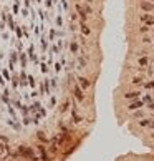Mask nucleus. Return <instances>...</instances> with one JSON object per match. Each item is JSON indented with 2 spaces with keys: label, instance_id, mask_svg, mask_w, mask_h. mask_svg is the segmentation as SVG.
Segmentation results:
<instances>
[{
  "label": "nucleus",
  "instance_id": "obj_1",
  "mask_svg": "<svg viewBox=\"0 0 154 161\" xmlns=\"http://www.w3.org/2000/svg\"><path fill=\"white\" fill-rule=\"evenodd\" d=\"M18 151H20L22 156H27V158H30V160L37 161V158L33 156V148H28V146H20V148H18Z\"/></svg>",
  "mask_w": 154,
  "mask_h": 161
},
{
  "label": "nucleus",
  "instance_id": "obj_2",
  "mask_svg": "<svg viewBox=\"0 0 154 161\" xmlns=\"http://www.w3.org/2000/svg\"><path fill=\"white\" fill-rule=\"evenodd\" d=\"M78 87L85 91V90H88L90 87H91V81L88 80L86 76H78Z\"/></svg>",
  "mask_w": 154,
  "mask_h": 161
},
{
  "label": "nucleus",
  "instance_id": "obj_3",
  "mask_svg": "<svg viewBox=\"0 0 154 161\" xmlns=\"http://www.w3.org/2000/svg\"><path fill=\"white\" fill-rule=\"evenodd\" d=\"M73 97L76 98V100L80 101V103H81V101H85V98H86V97H85V91H83V90L80 88L78 85L75 87V88H73Z\"/></svg>",
  "mask_w": 154,
  "mask_h": 161
},
{
  "label": "nucleus",
  "instance_id": "obj_4",
  "mask_svg": "<svg viewBox=\"0 0 154 161\" xmlns=\"http://www.w3.org/2000/svg\"><path fill=\"white\" fill-rule=\"evenodd\" d=\"M143 106H144V101L139 98V100H134V101H131V103L128 105V110H129V111H136V110L143 108Z\"/></svg>",
  "mask_w": 154,
  "mask_h": 161
},
{
  "label": "nucleus",
  "instance_id": "obj_5",
  "mask_svg": "<svg viewBox=\"0 0 154 161\" xmlns=\"http://www.w3.org/2000/svg\"><path fill=\"white\" fill-rule=\"evenodd\" d=\"M123 97H124V100H131V101H134V100H139V97H141V91H139V90L128 91V93H124Z\"/></svg>",
  "mask_w": 154,
  "mask_h": 161
},
{
  "label": "nucleus",
  "instance_id": "obj_6",
  "mask_svg": "<svg viewBox=\"0 0 154 161\" xmlns=\"http://www.w3.org/2000/svg\"><path fill=\"white\" fill-rule=\"evenodd\" d=\"M139 20L143 22V23H147V25H154V17L149 15V13H144V15L139 17Z\"/></svg>",
  "mask_w": 154,
  "mask_h": 161
},
{
  "label": "nucleus",
  "instance_id": "obj_7",
  "mask_svg": "<svg viewBox=\"0 0 154 161\" xmlns=\"http://www.w3.org/2000/svg\"><path fill=\"white\" fill-rule=\"evenodd\" d=\"M143 83H144V76H141V75H139V76H134L131 80V85H134V87H139V85H143Z\"/></svg>",
  "mask_w": 154,
  "mask_h": 161
},
{
  "label": "nucleus",
  "instance_id": "obj_8",
  "mask_svg": "<svg viewBox=\"0 0 154 161\" xmlns=\"http://www.w3.org/2000/svg\"><path fill=\"white\" fill-rule=\"evenodd\" d=\"M38 148V151H40V154H42V161H50L48 160V156H46V151H45V146H42V145H38L37 146Z\"/></svg>",
  "mask_w": 154,
  "mask_h": 161
},
{
  "label": "nucleus",
  "instance_id": "obj_9",
  "mask_svg": "<svg viewBox=\"0 0 154 161\" xmlns=\"http://www.w3.org/2000/svg\"><path fill=\"white\" fill-rule=\"evenodd\" d=\"M141 8H143V10H146V12H153V10H154V3L143 2V3H141Z\"/></svg>",
  "mask_w": 154,
  "mask_h": 161
},
{
  "label": "nucleus",
  "instance_id": "obj_10",
  "mask_svg": "<svg viewBox=\"0 0 154 161\" xmlns=\"http://www.w3.org/2000/svg\"><path fill=\"white\" fill-rule=\"evenodd\" d=\"M138 63H139V66H146L149 63V56H141L138 60Z\"/></svg>",
  "mask_w": 154,
  "mask_h": 161
},
{
  "label": "nucleus",
  "instance_id": "obj_11",
  "mask_svg": "<svg viewBox=\"0 0 154 161\" xmlns=\"http://www.w3.org/2000/svg\"><path fill=\"white\" fill-rule=\"evenodd\" d=\"M81 33H83V35H90V33H91L90 27H88L86 23H81Z\"/></svg>",
  "mask_w": 154,
  "mask_h": 161
},
{
  "label": "nucleus",
  "instance_id": "obj_12",
  "mask_svg": "<svg viewBox=\"0 0 154 161\" xmlns=\"http://www.w3.org/2000/svg\"><path fill=\"white\" fill-rule=\"evenodd\" d=\"M133 116H134V118H141V120H143V118L146 116V113L143 111V110H136V111H134V115H133Z\"/></svg>",
  "mask_w": 154,
  "mask_h": 161
},
{
  "label": "nucleus",
  "instance_id": "obj_13",
  "mask_svg": "<svg viewBox=\"0 0 154 161\" xmlns=\"http://www.w3.org/2000/svg\"><path fill=\"white\" fill-rule=\"evenodd\" d=\"M143 87L146 90H154V80H151V81H144L143 83Z\"/></svg>",
  "mask_w": 154,
  "mask_h": 161
},
{
  "label": "nucleus",
  "instance_id": "obj_14",
  "mask_svg": "<svg viewBox=\"0 0 154 161\" xmlns=\"http://www.w3.org/2000/svg\"><path fill=\"white\" fill-rule=\"evenodd\" d=\"M149 123H151V120H147V118H143V120L139 121V126H141V128H147V126H149Z\"/></svg>",
  "mask_w": 154,
  "mask_h": 161
},
{
  "label": "nucleus",
  "instance_id": "obj_15",
  "mask_svg": "<svg viewBox=\"0 0 154 161\" xmlns=\"http://www.w3.org/2000/svg\"><path fill=\"white\" fill-rule=\"evenodd\" d=\"M143 101H144V103H153L154 100H153V97H151V95H144V98H143Z\"/></svg>",
  "mask_w": 154,
  "mask_h": 161
},
{
  "label": "nucleus",
  "instance_id": "obj_16",
  "mask_svg": "<svg viewBox=\"0 0 154 161\" xmlns=\"http://www.w3.org/2000/svg\"><path fill=\"white\" fill-rule=\"evenodd\" d=\"M70 50H71L73 53H76V50H78V45H76V43H75V42H73V43L70 45Z\"/></svg>",
  "mask_w": 154,
  "mask_h": 161
},
{
  "label": "nucleus",
  "instance_id": "obj_17",
  "mask_svg": "<svg viewBox=\"0 0 154 161\" xmlns=\"http://www.w3.org/2000/svg\"><path fill=\"white\" fill-rule=\"evenodd\" d=\"M139 32H141V33H147V32H149V27H146V25H144V27H141V30H139Z\"/></svg>",
  "mask_w": 154,
  "mask_h": 161
},
{
  "label": "nucleus",
  "instance_id": "obj_18",
  "mask_svg": "<svg viewBox=\"0 0 154 161\" xmlns=\"http://www.w3.org/2000/svg\"><path fill=\"white\" fill-rule=\"evenodd\" d=\"M147 108H149L151 111H154V101H153V103H147Z\"/></svg>",
  "mask_w": 154,
  "mask_h": 161
},
{
  "label": "nucleus",
  "instance_id": "obj_19",
  "mask_svg": "<svg viewBox=\"0 0 154 161\" xmlns=\"http://www.w3.org/2000/svg\"><path fill=\"white\" fill-rule=\"evenodd\" d=\"M143 42H144V43H151V38H149V37H144V38H143Z\"/></svg>",
  "mask_w": 154,
  "mask_h": 161
},
{
  "label": "nucleus",
  "instance_id": "obj_20",
  "mask_svg": "<svg viewBox=\"0 0 154 161\" xmlns=\"http://www.w3.org/2000/svg\"><path fill=\"white\" fill-rule=\"evenodd\" d=\"M147 128H151V129H154V121H151V123H149V126H147Z\"/></svg>",
  "mask_w": 154,
  "mask_h": 161
},
{
  "label": "nucleus",
  "instance_id": "obj_21",
  "mask_svg": "<svg viewBox=\"0 0 154 161\" xmlns=\"http://www.w3.org/2000/svg\"><path fill=\"white\" fill-rule=\"evenodd\" d=\"M3 148H5V146H2V145H0V154L3 153Z\"/></svg>",
  "mask_w": 154,
  "mask_h": 161
},
{
  "label": "nucleus",
  "instance_id": "obj_22",
  "mask_svg": "<svg viewBox=\"0 0 154 161\" xmlns=\"http://www.w3.org/2000/svg\"><path fill=\"white\" fill-rule=\"evenodd\" d=\"M86 3H93V0H85Z\"/></svg>",
  "mask_w": 154,
  "mask_h": 161
},
{
  "label": "nucleus",
  "instance_id": "obj_23",
  "mask_svg": "<svg viewBox=\"0 0 154 161\" xmlns=\"http://www.w3.org/2000/svg\"><path fill=\"white\" fill-rule=\"evenodd\" d=\"M153 118H154V111H153Z\"/></svg>",
  "mask_w": 154,
  "mask_h": 161
}]
</instances>
